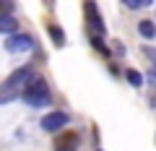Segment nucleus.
I'll return each instance as SVG.
<instances>
[{
  "mask_svg": "<svg viewBox=\"0 0 156 151\" xmlns=\"http://www.w3.org/2000/svg\"><path fill=\"white\" fill-rule=\"evenodd\" d=\"M31 76H34V73L29 70V68H18V70H13L11 76L0 84V104H8V102L18 99V94H23V89H26V84H29Z\"/></svg>",
  "mask_w": 156,
  "mask_h": 151,
  "instance_id": "nucleus-1",
  "label": "nucleus"
},
{
  "mask_svg": "<svg viewBox=\"0 0 156 151\" xmlns=\"http://www.w3.org/2000/svg\"><path fill=\"white\" fill-rule=\"evenodd\" d=\"M23 102H26L29 107H47L50 104V89H47L44 78H39V76H31L26 84V89H23Z\"/></svg>",
  "mask_w": 156,
  "mask_h": 151,
  "instance_id": "nucleus-2",
  "label": "nucleus"
},
{
  "mask_svg": "<svg viewBox=\"0 0 156 151\" xmlns=\"http://www.w3.org/2000/svg\"><path fill=\"white\" fill-rule=\"evenodd\" d=\"M65 125H68V115H65V112H60V110L47 112L44 117H42V128H44L47 133H62Z\"/></svg>",
  "mask_w": 156,
  "mask_h": 151,
  "instance_id": "nucleus-3",
  "label": "nucleus"
},
{
  "mask_svg": "<svg viewBox=\"0 0 156 151\" xmlns=\"http://www.w3.org/2000/svg\"><path fill=\"white\" fill-rule=\"evenodd\" d=\"M31 47H34V39L29 34H13V37L5 39V50L13 52V55H23V52H29Z\"/></svg>",
  "mask_w": 156,
  "mask_h": 151,
  "instance_id": "nucleus-4",
  "label": "nucleus"
},
{
  "mask_svg": "<svg viewBox=\"0 0 156 151\" xmlns=\"http://www.w3.org/2000/svg\"><path fill=\"white\" fill-rule=\"evenodd\" d=\"M83 11H86V16H89L91 29H96V31H104V21H101V16L96 13V5H94V3H86Z\"/></svg>",
  "mask_w": 156,
  "mask_h": 151,
  "instance_id": "nucleus-5",
  "label": "nucleus"
},
{
  "mask_svg": "<svg viewBox=\"0 0 156 151\" xmlns=\"http://www.w3.org/2000/svg\"><path fill=\"white\" fill-rule=\"evenodd\" d=\"M0 34H8V37L18 34V21L11 13H8V16H0Z\"/></svg>",
  "mask_w": 156,
  "mask_h": 151,
  "instance_id": "nucleus-6",
  "label": "nucleus"
},
{
  "mask_svg": "<svg viewBox=\"0 0 156 151\" xmlns=\"http://www.w3.org/2000/svg\"><path fill=\"white\" fill-rule=\"evenodd\" d=\"M78 143L76 133H62V138H57V151H73Z\"/></svg>",
  "mask_w": 156,
  "mask_h": 151,
  "instance_id": "nucleus-7",
  "label": "nucleus"
},
{
  "mask_svg": "<svg viewBox=\"0 0 156 151\" xmlns=\"http://www.w3.org/2000/svg\"><path fill=\"white\" fill-rule=\"evenodd\" d=\"M138 31H140V37H146V39L156 37V26H154V21H140V23H138Z\"/></svg>",
  "mask_w": 156,
  "mask_h": 151,
  "instance_id": "nucleus-8",
  "label": "nucleus"
},
{
  "mask_svg": "<svg viewBox=\"0 0 156 151\" xmlns=\"http://www.w3.org/2000/svg\"><path fill=\"white\" fill-rule=\"evenodd\" d=\"M125 78H128L133 86H143V76H140L138 70H125Z\"/></svg>",
  "mask_w": 156,
  "mask_h": 151,
  "instance_id": "nucleus-9",
  "label": "nucleus"
},
{
  "mask_svg": "<svg viewBox=\"0 0 156 151\" xmlns=\"http://www.w3.org/2000/svg\"><path fill=\"white\" fill-rule=\"evenodd\" d=\"M50 37L55 39V45H65V34H62V29H57V26H50Z\"/></svg>",
  "mask_w": 156,
  "mask_h": 151,
  "instance_id": "nucleus-10",
  "label": "nucleus"
},
{
  "mask_svg": "<svg viewBox=\"0 0 156 151\" xmlns=\"http://www.w3.org/2000/svg\"><path fill=\"white\" fill-rule=\"evenodd\" d=\"M125 5L135 11V8H146V5H151V0H125Z\"/></svg>",
  "mask_w": 156,
  "mask_h": 151,
  "instance_id": "nucleus-11",
  "label": "nucleus"
},
{
  "mask_svg": "<svg viewBox=\"0 0 156 151\" xmlns=\"http://www.w3.org/2000/svg\"><path fill=\"white\" fill-rule=\"evenodd\" d=\"M91 42H94V47H96V50H101V52H104V50H107V47H104V45H101V39H99V37H94V39H91Z\"/></svg>",
  "mask_w": 156,
  "mask_h": 151,
  "instance_id": "nucleus-12",
  "label": "nucleus"
},
{
  "mask_svg": "<svg viewBox=\"0 0 156 151\" xmlns=\"http://www.w3.org/2000/svg\"><path fill=\"white\" fill-rule=\"evenodd\" d=\"M148 78H151V84H156V63L151 65V70H148Z\"/></svg>",
  "mask_w": 156,
  "mask_h": 151,
  "instance_id": "nucleus-13",
  "label": "nucleus"
}]
</instances>
